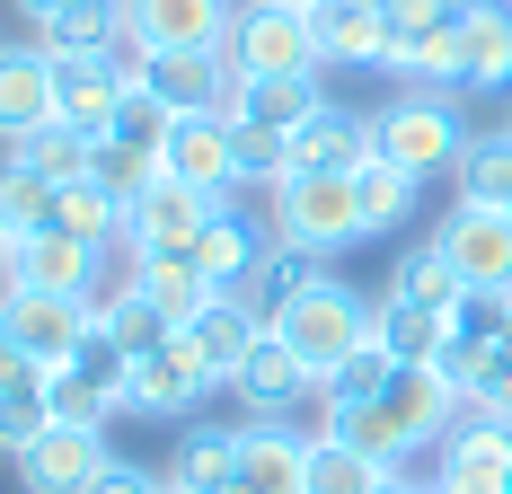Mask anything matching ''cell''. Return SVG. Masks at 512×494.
Wrapping results in <instances>:
<instances>
[{"instance_id":"cell-19","label":"cell","mask_w":512,"mask_h":494,"mask_svg":"<svg viewBox=\"0 0 512 494\" xmlns=\"http://www.w3.org/2000/svg\"><path fill=\"white\" fill-rule=\"evenodd\" d=\"M230 389H239V406H248V424H274V415H292V406L318 389V371H309L301 353L265 327V336H256V353L239 362V380H230Z\"/></svg>"},{"instance_id":"cell-9","label":"cell","mask_w":512,"mask_h":494,"mask_svg":"<svg viewBox=\"0 0 512 494\" xmlns=\"http://www.w3.org/2000/svg\"><path fill=\"white\" fill-rule=\"evenodd\" d=\"M124 98H133V80H124V53L115 45H62L53 53V115H62V124L106 133Z\"/></svg>"},{"instance_id":"cell-17","label":"cell","mask_w":512,"mask_h":494,"mask_svg":"<svg viewBox=\"0 0 512 494\" xmlns=\"http://www.w3.org/2000/svg\"><path fill=\"white\" fill-rule=\"evenodd\" d=\"M212 212H221V195L177 186V177H151V186L133 195V212H124V247H195Z\"/></svg>"},{"instance_id":"cell-53","label":"cell","mask_w":512,"mask_h":494,"mask_svg":"<svg viewBox=\"0 0 512 494\" xmlns=\"http://www.w3.org/2000/svg\"><path fill=\"white\" fill-rule=\"evenodd\" d=\"M159 494H177V486H159Z\"/></svg>"},{"instance_id":"cell-52","label":"cell","mask_w":512,"mask_h":494,"mask_svg":"<svg viewBox=\"0 0 512 494\" xmlns=\"http://www.w3.org/2000/svg\"><path fill=\"white\" fill-rule=\"evenodd\" d=\"M504 133H512V115H504Z\"/></svg>"},{"instance_id":"cell-31","label":"cell","mask_w":512,"mask_h":494,"mask_svg":"<svg viewBox=\"0 0 512 494\" xmlns=\"http://www.w3.org/2000/svg\"><path fill=\"white\" fill-rule=\"evenodd\" d=\"M53 221H62V186L36 177V168H18V159H0V230L9 239H36Z\"/></svg>"},{"instance_id":"cell-1","label":"cell","mask_w":512,"mask_h":494,"mask_svg":"<svg viewBox=\"0 0 512 494\" xmlns=\"http://www.w3.org/2000/svg\"><path fill=\"white\" fill-rule=\"evenodd\" d=\"M460 380L451 371H433V362H398V380L380 397H362V406H345V424H336V442H354L362 459H380V468H398L407 450L442 442L451 424H460Z\"/></svg>"},{"instance_id":"cell-37","label":"cell","mask_w":512,"mask_h":494,"mask_svg":"<svg viewBox=\"0 0 512 494\" xmlns=\"http://www.w3.org/2000/svg\"><path fill=\"white\" fill-rule=\"evenodd\" d=\"M53 230H71V239L106 247V239H124V203L106 195L98 177H71V186H62V221H53Z\"/></svg>"},{"instance_id":"cell-10","label":"cell","mask_w":512,"mask_h":494,"mask_svg":"<svg viewBox=\"0 0 512 494\" xmlns=\"http://www.w3.org/2000/svg\"><path fill=\"white\" fill-rule=\"evenodd\" d=\"M239 0H124V36L151 53H221Z\"/></svg>"},{"instance_id":"cell-29","label":"cell","mask_w":512,"mask_h":494,"mask_svg":"<svg viewBox=\"0 0 512 494\" xmlns=\"http://www.w3.org/2000/svg\"><path fill=\"white\" fill-rule=\"evenodd\" d=\"M256 336H265V318H248L239 300H212L204 318H186V345L204 353V371H212V380H221V389L239 380V362H248V353H256Z\"/></svg>"},{"instance_id":"cell-44","label":"cell","mask_w":512,"mask_h":494,"mask_svg":"<svg viewBox=\"0 0 512 494\" xmlns=\"http://www.w3.org/2000/svg\"><path fill=\"white\" fill-rule=\"evenodd\" d=\"M283 177H292V133L239 124V186H283Z\"/></svg>"},{"instance_id":"cell-26","label":"cell","mask_w":512,"mask_h":494,"mask_svg":"<svg viewBox=\"0 0 512 494\" xmlns=\"http://www.w3.org/2000/svg\"><path fill=\"white\" fill-rule=\"evenodd\" d=\"M133 283L177 318V336H186V318H204L212 300H221V292H212V274L186 256V247H133Z\"/></svg>"},{"instance_id":"cell-42","label":"cell","mask_w":512,"mask_h":494,"mask_svg":"<svg viewBox=\"0 0 512 494\" xmlns=\"http://www.w3.org/2000/svg\"><path fill=\"white\" fill-rule=\"evenodd\" d=\"M168 133H177V115H168V106L159 98H142V89H133V98L115 106V124H106V142H124V150H168Z\"/></svg>"},{"instance_id":"cell-20","label":"cell","mask_w":512,"mask_h":494,"mask_svg":"<svg viewBox=\"0 0 512 494\" xmlns=\"http://www.w3.org/2000/svg\"><path fill=\"white\" fill-rule=\"evenodd\" d=\"M309 27H318V62L380 71V53H389V0H318Z\"/></svg>"},{"instance_id":"cell-50","label":"cell","mask_w":512,"mask_h":494,"mask_svg":"<svg viewBox=\"0 0 512 494\" xmlns=\"http://www.w3.org/2000/svg\"><path fill=\"white\" fill-rule=\"evenodd\" d=\"M283 9H318V0H283Z\"/></svg>"},{"instance_id":"cell-8","label":"cell","mask_w":512,"mask_h":494,"mask_svg":"<svg viewBox=\"0 0 512 494\" xmlns=\"http://www.w3.org/2000/svg\"><path fill=\"white\" fill-rule=\"evenodd\" d=\"M204 389H221L204 371V353L186 345V336H168L159 353H142V362L124 371V415H142V424H186V415L204 406Z\"/></svg>"},{"instance_id":"cell-6","label":"cell","mask_w":512,"mask_h":494,"mask_svg":"<svg viewBox=\"0 0 512 494\" xmlns=\"http://www.w3.org/2000/svg\"><path fill=\"white\" fill-rule=\"evenodd\" d=\"M221 53H230V62L248 71V80H283V71H327V62H318V27H309V9H283V0H248Z\"/></svg>"},{"instance_id":"cell-18","label":"cell","mask_w":512,"mask_h":494,"mask_svg":"<svg viewBox=\"0 0 512 494\" xmlns=\"http://www.w3.org/2000/svg\"><path fill=\"white\" fill-rule=\"evenodd\" d=\"M274 247H283V230H265V221H248V212H212V221H204V239L186 247V256H195V265L212 274V292H221V300H239V292L256 283V265H265Z\"/></svg>"},{"instance_id":"cell-2","label":"cell","mask_w":512,"mask_h":494,"mask_svg":"<svg viewBox=\"0 0 512 494\" xmlns=\"http://www.w3.org/2000/svg\"><path fill=\"white\" fill-rule=\"evenodd\" d=\"M274 336H283V345H292L309 371L327 380V371H336V362H345L354 345H371V336H380V300H362L354 283L318 274V283H309V292L292 300L283 318H274Z\"/></svg>"},{"instance_id":"cell-7","label":"cell","mask_w":512,"mask_h":494,"mask_svg":"<svg viewBox=\"0 0 512 494\" xmlns=\"http://www.w3.org/2000/svg\"><path fill=\"white\" fill-rule=\"evenodd\" d=\"M124 371H133V353H115V336L98 327L71 362H53V371H45L53 424H98V433H106V415H124Z\"/></svg>"},{"instance_id":"cell-35","label":"cell","mask_w":512,"mask_h":494,"mask_svg":"<svg viewBox=\"0 0 512 494\" xmlns=\"http://www.w3.org/2000/svg\"><path fill=\"white\" fill-rule=\"evenodd\" d=\"M460 203H495V212H512V133H477V142L460 150Z\"/></svg>"},{"instance_id":"cell-25","label":"cell","mask_w":512,"mask_h":494,"mask_svg":"<svg viewBox=\"0 0 512 494\" xmlns=\"http://www.w3.org/2000/svg\"><path fill=\"white\" fill-rule=\"evenodd\" d=\"M362 159H371V115H354V106H318L292 133V168H309V177H354Z\"/></svg>"},{"instance_id":"cell-39","label":"cell","mask_w":512,"mask_h":494,"mask_svg":"<svg viewBox=\"0 0 512 494\" xmlns=\"http://www.w3.org/2000/svg\"><path fill=\"white\" fill-rule=\"evenodd\" d=\"M389 380H398V353H389L380 336H371V345H354L345 362H336V371H327V380H318V389L336 397V406H362V397H380Z\"/></svg>"},{"instance_id":"cell-32","label":"cell","mask_w":512,"mask_h":494,"mask_svg":"<svg viewBox=\"0 0 512 494\" xmlns=\"http://www.w3.org/2000/svg\"><path fill=\"white\" fill-rule=\"evenodd\" d=\"M9 159H18V168H36V177H53V186H71V177H89V159H98V133H80V124H62V115H53L45 133L9 142Z\"/></svg>"},{"instance_id":"cell-33","label":"cell","mask_w":512,"mask_h":494,"mask_svg":"<svg viewBox=\"0 0 512 494\" xmlns=\"http://www.w3.org/2000/svg\"><path fill=\"white\" fill-rule=\"evenodd\" d=\"M354 195H362V230L380 239V230H398V221L415 212V195H424V177H407V168H389V159L371 150V159L354 168Z\"/></svg>"},{"instance_id":"cell-46","label":"cell","mask_w":512,"mask_h":494,"mask_svg":"<svg viewBox=\"0 0 512 494\" xmlns=\"http://www.w3.org/2000/svg\"><path fill=\"white\" fill-rule=\"evenodd\" d=\"M89 494H159V477H151V468H133V459H106V477Z\"/></svg>"},{"instance_id":"cell-43","label":"cell","mask_w":512,"mask_h":494,"mask_svg":"<svg viewBox=\"0 0 512 494\" xmlns=\"http://www.w3.org/2000/svg\"><path fill=\"white\" fill-rule=\"evenodd\" d=\"M53 424V406H45V380H27V389H0V450L18 459V450L36 442Z\"/></svg>"},{"instance_id":"cell-48","label":"cell","mask_w":512,"mask_h":494,"mask_svg":"<svg viewBox=\"0 0 512 494\" xmlns=\"http://www.w3.org/2000/svg\"><path fill=\"white\" fill-rule=\"evenodd\" d=\"M371 494H424V486H415V477H398V468H389V477H380V486H371Z\"/></svg>"},{"instance_id":"cell-23","label":"cell","mask_w":512,"mask_h":494,"mask_svg":"<svg viewBox=\"0 0 512 494\" xmlns=\"http://www.w3.org/2000/svg\"><path fill=\"white\" fill-rule=\"evenodd\" d=\"M239 442H248V424H177V450H168L159 486H177V494H230Z\"/></svg>"},{"instance_id":"cell-49","label":"cell","mask_w":512,"mask_h":494,"mask_svg":"<svg viewBox=\"0 0 512 494\" xmlns=\"http://www.w3.org/2000/svg\"><path fill=\"white\" fill-rule=\"evenodd\" d=\"M9 256H18V239H9V230H0V283H9Z\"/></svg>"},{"instance_id":"cell-21","label":"cell","mask_w":512,"mask_h":494,"mask_svg":"<svg viewBox=\"0 0 512 494\" xmlns=\"http://www.w3.org/2000/svg\"><path fill=\"white\" fill-rule=\"evenodd\" d=\"M98 256H106V247L71 239V230H36V239H18V256H9V283H18V292H71V300H89Z\"/></svg>"},{"instance_id":"cell-24","label":"cell","mask_w":512,"mask_h":494,"mask_svg":"<svg viewBox=\"0 0 512 494\" xmlns=\"http://www.w3.org/2000/svg\"><path fill=\"white\" fill-rule=\"evenodd\" d=\"M230 494H309V442L283 433V424H248L239 468H230Z\"/></svg>"},{"instance_id":"cell-34","label":"cell","mask_w":512,"mask_h":494,"mask_svg":"<svg viewBox=\"0 0 512 494\" xmlns=\"http://www.w3.org/2000/svg\"><path fill=\"white\" fill-rule=\"evenodd\" d=\"M380 345L398 353V362H433V371H451V318H433V309H398V300H380Z\"/></svg>"},{"instance_id":"cell-47","label":"cell","mask_w":512,"mask_h":494,"mask_svg":"<svg viewBox=\"0 0 512 494\" xmlns=\"http://www.w3.org/2000/svg\"><path fill=\"white\" fill-rule=\"evenodd\" d=\"M18 9H27V27H53V18L71 9V0H18Z\"/></svg>"},{"instance_id":"cell-27","label":"cell","mask_w":512,"mask_h":494,"mask_svg":"<svg viewBox=\"0 0 512 494\" xmlns=\"http://www.w3.org/2000/svg\"><path fill=\"white\" fill-rule=\"evenodd\" d=\"M380 300H398V309H433V318H451L468 300V283H460V265L442 256V247L424 239V247H407L398 265H389V283H380Z\"/></svg>"},{"instance_id":"cell-15","label":"cell","mask_w":512,"mask_h":494,"mask_svg":"<svg viewBox=\"0 0 512 494\" xmlns=\"http://www.w3.org/2000/svg\"><path fill=\"white\" fill-rule=\"evenodd\" d=\"M159 177L204 186V195H230L239 186V124L230 115H177V133L159 150Z\"/></svg>"},{"instance_id":"cell-4","label":"cell","mask_w":512,"mask_h":494,"mask_svg":"<svg viewBox=\"0 0 512 494\" xmlns=\"http://www.w3.org/2000/svg\"><path fill=\"white\" fill-rule=\"evenodd\" d=\"M115 53H124V80L142 98H159L168 115H230L239 89H248V71L230 53H151V45H133V36Z\"/></svg>"},{"instance_id":"cell-22","label":"cell","mask_w":512,"mask_h":494,"mask_svg":"<svg viewBox=\"0 0 512 494\" xmlns=\"http://www.w3.org/2000/svg\"><path fill=\"white\" fill-rule=\"evenodd\" d=\"M45 124H53V53L0 45V142H27Z\"/></svg>"},{"instance_id":"cell-28","label":"cell","mask_w":512,"mask_h":494,"mask_svg":"<svg viewBox=\"0 0 512 494\" xmlns=\"http://www.w3.org/2000/svg\"><path fill=\"white\" fill-rule=\"evenodd\" d=\"M318 71H283V80H248L239 106H230V124H256V133H301L309 115H318Z\"/></svg>"},{"instance_id":"cell-51","label":"cell","mask_w":512,"mask_h":494,"mask_svg":"<svg viewBox=\"0 0 512 494\" xmlns=\"http://www.w3.org/2000/svg\"><path fill=\"white\" fill-rule=\"evenodd\" d=\"M424 494H442V486H424Z\"/></svg>"},{"instance_id":"cell-5","label":"cell","mask_w":512,"mask_h":494,"mask_svg":"<svg viewBox=\"0 0 512 494\" xmlns=\"http://www.w3.org/2000/svg\"><path fill=\"white\" fill-rule=\"evenodd\" d=\"M274 230H283V247H318V256L371 239V230H362L354 177H309V168H292V177L274 186Z\"/></svg>"},{"instance_id":"cell-13","label":"cell","mask_w":512,"mask_h":494,"mask_svg":"<svg viewBox=\"0 0 512 494\" xmlns=\"http://www.w3.org/2000/svg\"><path fill=\"white\" fill-rule=\"evenodd\" d=\"M433 486H495L512 494V424L504 415H486V406H460V424L433 442Z\"/></svg>"},{"instance_id":"cell-40","label":"cell","mask_w":512,"mask_h":494,"mask_svg":"<svg viewBox=\"0 0 512 494\" xmlns=\"http://www.w3.org/2000/svg\"><path fill=\"white\" fill-rule=\"evenodd\" d=\"M389 477L380 459H362L354 442H309V494H371Z\"/></svg>"},{"instance_id":"cell-16","label":"cell","mask_w":512,"mask_h":494,"mask_svg":"<svg viewBox=\"0 0 512 494\" xmlns=\"http://www.w3.org/2000/svg\"><path fill=\"white\" fill-rule=\"evenodd\" d=\"M512 98V0H468L460 9V80L451 98Z\"/></svg>"},{"instance_id":"cell-36","label":"cell","mask_w":512,"mask_h":494,"mask_svg":"<svg viewBox=\"0 0 512 494\" xmlns=\"http://www.w3.org/2000/svg\"><path fill=\"white\" fill-rule=\"evenodd\" d=\"M106 336H115V353H133V362H142V353H159L168 345V336H177V318H168V309H159L151 292H142V283H133V292L115 300V309H106L98 318Z\"/></svg>"},{"instance_id":"cell-45","label":"cell","mask_w":512,"mask_h":494,"mask_svg":"<svg viewBox=\"0 0 512 494\" xmlns=\"http://www.w3.org/2000/svg\"><path fill=\"white\" fill-rule=\"evenodd\" d=\"M27 380H45V362H36V353L0 327V389H27Z\"/></svg>"},{"instance_id":"cell-14","label":"cell","mask_w":512,"mask_h":494,"mask_svg":"<svg viewBox=\"0 0 512 494\" xmlns=\"http://www.w3.org/2000/svg\"><path fill=\"white\" fill-rule=\"evenodd\" d=\"M106 433L98 424H45L36 442L18 450V477H27V494H89L106 477Z\"/></svg>"},{"instance_id":"cell-38","label":"cell","mask_w":512,"mask_h":494,"mask_svg":"<svg viewBox=\"0 0 512 494\" xmlns=\"http://www.w3.org/2000/svg\"><path fill=\"white\" fill-rule=\"evenodd\" d=\"M36 45L62 53V45H124V0H71L53 27H36Z\"/></svg>"},{"instance_id":"cell-41","label":"cell","mask_w":512,"mask_h":494,"mask_svg":"<svg viewBox=\"0 0 512 494\" xmlns=\"http://www.w3.org/2000/svg\"><path fill=\"white\" fill-rule=\"evenodd\" d=\"M89 177H98L106 195L133 212V195H142V186L159 177V159H151V150H124V142H106V133H98V159H89Z\"/></svg>"},{"instance_id":"cell-3","label":"cell","mask_w":512,"mask_h":494,"mask_svg":"<svg viewBox=\"0 0 512 494\" xmlns=\"http://www.w3.org/2000/svg\"><path fill=\"white\" fill-rule=\"evenodd\" d=\"M371 150L389 159V168H407V177H451L460 168V98L451 89H407L398 106H380L371 115Z\"/></svg>"},{"instance_id":"cell-12","label":"cell","mask_w":512,"mask_h":494,"mask_svg":"<svg viewBox=\"0 0 512 494\" xmlns=\"http://www.w3.org/2000/svg\"><path fill=\"white\" fill-rule=\"evenodd\" d=\"M433 247L460 265L468 292H512V212H495V203H451V221L433 230Z\"/></svg>"},{"instance_id":"cell-30","label":"cell","mask_w":512,"mask_h":494,"mask_svg":"<svg viewBox=\"0 0 512 494\" xmlns=\"http://www.w3.org/2000/svg\"><path fill=\"white\" fill-rule=\"evenodd\" d=\"M318 274H327V256H318V247H274V256L256 265V283L239 292V309L274 327V318H283V309H292V300H301L309 283H318Z\"/></svg>"},{"instance_id":"cell-11","label":"cell","mask_w":512,"mask_h":494,"mask_svg":"<svg viewBox=\"0 0 512 494\" xmlns=\"http://www.w3.org/2000/svg\"><path fill=\"white\" fill-rule=\"evenodd\" d=\"M0 327L36 353L45 371H53V362H71V353L98 336L89 300H71V292H18V283H0Z\"/></svg>"}]
</instances>
